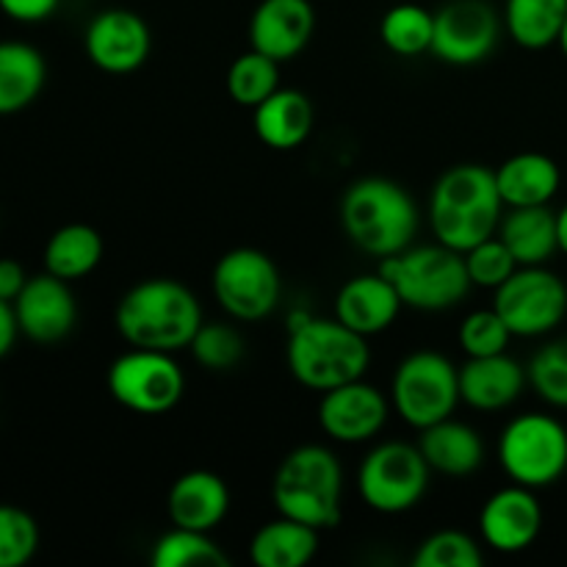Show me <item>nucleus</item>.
I'll list each match as a JSON object with an SVG mask.
<instances>
[{"instance_id": "obj_33", "label": "nucleus", "mask_w": 567, "mask_h": 567, "mask_svg": "<svg viewBox=\"0 0 567 567\" xmlns=\"http://www.w3.org/2000/svg\"><path fill=\"white\" fill-rule=\"evenodd\" d=\"M188 352L205 371H233L247 354V341L227 321H203Z\"/></svg>"}, {"instance_id": "obj_5", "label": "nucleus", "mask_w": 567, "mask_h": 567, "mask_svg": "<svg viewBox=\"0 0 567 567\" xmlns=\"http://www.w3.org/2000/svg\"><path fill=\"white\" fill-rule=\"evenodd\" d=\"M271 502L286 518L336 529L343 518V468L332 449L305 443L288 452L271 482Z\"/></svg>"}, {"instance_id": "obj_22", "label": "nucleus", "mask_w": 567, "mask_h": 567, "mask_svg": "<svg viewBox=\"0 0 567 567\" xmlns=\"http://www.w3.org/2000/svg\"><path fill=\"white\" fill-rule=\"evenodd\" d=\"M419 449L435 474L463 480L485 463V441L480 432L454 415L426 426L419 435Z\"/></svg>"}, {"instance_id": "obj_41", "label": "nucleus", "mask_w": 567, "mask_h": 567, "mask_svg": "<svg viewBox=\"0 0 567 567\" xmlns=\"http://www.w3.org/2000/svg\"><path fill=\"white\" fill-rule=\"evenodd\" d=\"M17 336H20V324H17L14 305L0 299V360L14 349Z\"/></svg>"}, {"instance_id": "obj_42", "label": "nucleus", "mask_w": 567, "mask_h": 567, "mask_svg": "<svg viewBox=\"0 0 567 567\" xmlns=\"http://www.w3.org/2000/svg\"><path fill=\"white\" fill-rule=\"evenodd\" d=\"M557 236H559V252L567 255V203L563 210H557Z\"/></svg>"}, {"instance_id": "obj_1", "label": "nucleus", "mask_w": 567, "mask_h": 567, "mask_svg": "<svg viewBox=\"0 0 567 567\" xmlns=\"http://www.w3.org/2000/svg\"><path fill=\"white\" fill-rule=\"evenodd\" d=\"M496 172L482 164L449 166L430 192V225L435 241L454 252H468L496 236L504 216Z\"/></svg>"}, {"instance_id": "obj_13", "label": "nucleus", "mask_w": 567, "mask_h": 567, "mask_svg": "<svg viewBox=\"0 0 567 567\" xmlns=\"http://www.w3.org/2000/svg\"><path fill=\"white\" fill-rule=\"evenodd\" d=\"M502 22L487 0H449L435 11L430 53L452 66L482 64L502 39Z\"/></svg>"}, {"instance_id": "obj_2", "label": "nucleus", "mask_w": 567, "mask_h": 567, "mask_svg": "<svg viewBox=\"0 0 567 567\" xmlns=\"http://www.w3.org/2000/svg\"><path fill=\"white\" fill-rule=\"evenodd\" d=\"M114 321L131 347L181 352L192 347L205 319L192 288L172 277H150L122 293Z\"/></svg>"}, {"instance_id": "obj_35", "label": "nucleus", "mask_w": 567, "mask_h": 567, "mask_svg": "<svg viewBox=\"0 0 567 567\" xmlns=\"http://www.w3.org/2000/svg\"><path fill=\"white\" fill-rule=\"evenodd\" d=\"M482 563V543L460 529L435 532L421 543L413 557L415 567H480Z\"/></svg>"}, {"instance_id": "obj_15", "label": "nucleus", "mask_w": 567, "mask_h": 567, "mask_svg": "<svg viewBox=\"0 0 567 567\" xmlns=\"http://www.w3.org/2000/svg\"><path fill=\"white\" fill-rule=\"evenodd\" d=\"M393 404L380 388L363 380L347 382L321 393L319 426L330 441L358 446L374 441L388 424Z\"/></svg>"}, {"instance_id": "obj_24", "label": "nucleus", "mask_w": 567, "mask_h": 567, "mask_svg": "<svg viewBox=\"0 0 567 567\" xmlns=\"http://www.w3.org/2000/svg\"><path fill=\"white\" fill-rule=\"evenodd\" d=\"M313 103L299 89H277L271 97L252 109L255 136L271 150H297L313 133Z\"/></svg>"}, {"instance_id": "obj_14", "label": "nucleus", "mask_w": 567, "mask_h": 567, "mask_svg": "<svg viewBox=\"0 0 567 567\" xmlns=\"http://www.w3.org/2000/svg\"><path fill=\"white\" fill-rule=\"evenodd\" d=\"M83 50L97 70L109 75H127L144 66L153 53V31L136 11L103 9L83 31Z\"/></svg>"}, {"instance_id": "obj_16", "label": "nucleus", "mask_w": 567, "mask_h": 567, "mask_svg": "<svg viewBox=\"0 0 567 567\" xmlns=\"http://www.w3.org/2000/svg\"><path fill=\"white\" fill-rule=\"evenodd\" d=\"M11 305H14L20 336L33 343L48 347V343L64 341L78 324V302L70 282L50 271L28 277L25 288Z\"/></svg>"}, {"instance_id": "obj_4", "label": "nucleus", "mask_w": 567, "mask_h": 567, "mask_svg": "<svg viewBox=\"0 0 567 567\" xmlns=\"http://www.w3.org/2000/svg\"><path fill=\"white\" fill-rule=\"evenodd\" d=\"M288 371L308 391H332L347 382L363 380L371 365L369 338L349 330L332 316H293L286 347Z\"/></svg>"}, {"instance_id": "obj_17", "label": "nucleus", "mask_w": 567, "mask_h": 567, "mask_svg": "<svg viewBox=\"0 0 567 567\" xmlns=\"http://www.w3.org/2000/svg\"><path fill=\"white\" fill-rule=\"evenodd\" d=\"M543 532V507L535 491L509 485L493 493L480 513V535L496 554H520L537 543Z\"/></svg>"}, {"instance_id": "obj_10", "label": "nucleus", "mask_w": 567, "mask_h": 567, "mask_svg": "<svg viewBox=\"0 0 567 567\" xmlns=\"http://www.w3.org/2000/svg\"><path fill=\"white\" fill-rule=\"evenodd\" d=\"M105 385L116 404L138 415H164L181 404L186 374L175 352L131 347L109 365Z\"/></svg>"}, {"instance_id": "obj_34", "label": "nucleus", "mask_w": 567, "mask_h": 567, "mask_svg": "<svg viewBox=\"0 0 567 567\" xmlns=\"http://www.w3.org/2000/svg\"><path fill=\"white\" fill-rule=\"evenodd\" d=\"M529 385L551 408L567 410V336L554 338L526 365Z\"/></svg>"}, {"instance_id": "obj_6", "label": "nucleus", "mask_w": 567, "mask_h": 567, "mask_svg": "<svg viewBox=\"0 0 567 567\" xmlns=\"http://www.w3.org/2000/svg\"><path fill=\"white\" fill-rule=\"evenodd\" d=\"M380 271L393 282L404 308L421 313H443L457 308L474 288L463 252H454L443 244H421V247L413 244L399 255L382 258Z\"/></svg>"}, {"instance_id": "obj_9", "label": "nucleus", "mask_w": 567, "mask_h": 567, "mask_svg": "<svg viewBox=\"0 0 567 567\" xmlns=\"http://www.w3.org/2000/svg\"><path fill=\"white\" fill-rule=\"evenodd\" d=\"M432 468L419 446L385 441L371 449L358 468V493L380 515L410 513L430 491Z\"/></svg>"}, {"instance_id": "obj_36", "label": "nucleus", "mask_w": 567, "mask_h": 567, "mask_svg": "<svg viewBox=\"0 0 567 567\" xmlns=\"http://www.w3.org/2000/svg\"><path fill=\"white\" fill-rule=\"evenodd\" d=\"M39 551V524L14 504H0V567H22Z\"/></svg>"}, {"instance_id": "obj_31", "label": "nucleus", "mask_w": 567, "mask_h": 567, "mask_svg": "<svg viewBox=\"0 0 567 567\" xmlns=\"http://www.w3.org/2000/svg\"><path fill=\"white\" fill-rule=\"evenodd\" d=\"M150 563L155 567H227L230 557L221 551L210 532L172 526L155 540Z\"/></svg>"}, {"instance_id": "obj_26", "label": "nucleus", "mask_w": 567, "mask_h": 567, "mask_svg": "<svg viewBox=\"0 0 567 567\" xmlns=\"http://www.w3.org/2000/svg\"><path fill=\"white\" fill-rule=\"evenodd\" d=\"M48 83V61L28 42H0V116L37 103Z\"/></svg>"}, {"instance_id": "obj_39", "label": "nucleus", "mask_w": 567, "mask_h": 567, "mask_svg": "<svg viewBox=\"0 0 567 567\" xmlns=\"http://www.w3.org/2000/svg\"><path fill=\"white\" fill-rule=\"evenodd\" d=\"M61 0H0V11L22 25H37L59 11Z\"/></svg>"}, {"instance_id": "obj_23", "label": "nucleus", "mask_w": 567, "mask_h": 567, "mask_svg": "<svg viewBox=\"0 0 567 567\" xmlns=\"http://www.w3.org/2000/svg\"><path fill=\"white\" fill-rule=\"evenodd\" d=\"M496 172V186L504 208H529V205H551L563 186V172L557 161L537 150L515 153Z\"/></svg>"}, {"instance_id": "obj_28", "label": "nucleus", "mask_w": 567, "mask_h": 567, "mask_svg": "<svg viewBox=\"0 0 567 567\" xmlns=\"http://www.w3.org/2000/svg\"><path fill=\"white\" fill-rule=\"evenodd\" d=\"M103 252V236L92 225L72 221V225L59 227L44 244V271L66 282L83 280L97 269Z\"/></svg>"}, {"instance_id": "obj_43", "label": "nucleus", "mask_w": 567, "mask_h": 567, "mask_svg": "<svg viewBox=\"0 0 567 567\" xmlns=\"http://www.w3.org/2000/svg\"><path fill=\"white\" fill-rule=\"evenodd\" d=\"M559 48H563V53H565V59H567V20H565V25H563V33H559Z\"/></svg>"}, {"instance_id": "obj_30", "label": "nucleus", "mask_w": 567, "mask_h": 567, "mask_svg": "<svg viewBox=\"0 0 567 567\" xmlns=\"http://www.w3.org/2000/svg\"><path fill=\"white\" fill-rule=\"evenodd\" d=\"M435 37V11L419 3H396L382 14L380 39L393 55L415 59L432 50Z\"/></svg>"}, {"instance_id": "obj_21", "label": "nucleus", "mask_w": 567, "mask_h": 567, "mask_svg": "<svg viewBox=\"0 0 567 567\" xmlns=\"http://www.w3.org/2000/svg\"><path fill=\"white\" fill-rule=\"evenodd\" d=\"M166 513L172 526L214 532L230 513V487L214 471H188L169 487Z\"/></svg>"}, {"instance_id": "obj_40", "label": "nucleus", "mask_w": 567, "mask_h": 567, "mask_svg": "<svg viewBox=\"0 0 567 567\" xmlns=\"http://www.w3.org/2000/svg\"><path fill=\"white\" fill-rule=\"evenodd\" d=\"M25 282L28 275L22 264H17L14 258H0V299L3 302H14L22 288H25Z\"/></svg>"}, {"instance_id": "obj_29", "label": "nucleus", "mask_w": 567, "mask_h": 567, "mask_svg": "<svg viewBox=\"0 0 567 567\" xmlns=\"http://www.w3.org/2000/svg\"><path fill=\"white\" fill-rule=\"evenodd\" d=\"M502 20L515 44L546 50L559 42L567 20V0H504Z\"/></svg>"}, {"instance_id": "obj_18", "label": "nucleus", "mask_w": 567, "mask_h": 567, "mask_svg": "<svg viewBox=\"0 0 567 567\" xmlns=\"http://www.w3.org/2000/svg\"><path fill=\"white\" fill-rule=\"evenodd\" d=\"M316 9L310 0H260L249 17V48L275 61H291L310 44Z\"/></svg>"}, {"instance_id": "obj_3", "label": "nucleus", "mask_w": 567, "mask_h": 567, "mask_svg": "<svg viewBox=\"0 0 567 567\" xmlns=\"http://www.w3.org/2000/svg\"><path fill=\"white\" fill-rule=\"evenodd\" d=\"M343 236L371 258H391L413 247L421 227L419 205L391 177H360L341 197Z\"/></svg>"}, {"instance_id": "obj_8", "label": "nucleus", "mask_w": 567, "mask_h": 567, "mask_svg": "<svg viewBox=\"0 0 567 567\" xmlns=\"http://www.w3.org/2000/svg\"><path fill=\"white\" fill-rule=\"evenodd\" d=\"M460 399V365L446 354L419 349L396 365L391 380V404L413 430H426L454 415Z\"/></svg>"}, {"instance_id": "obj_37", "label": "nucleus", "mask_w": 567, "mask_h": 567, "mask_svg": "<svg viewBox=\"0 0 567 567\" xmlns=\"http://www.w3.org/2000/svg\"><path fill=\"white\" fill-rule=\"evenodd\" d=\"M463 258L471 277V286L487 288V291H496V288L504 286V282L515 275V269H518V260L513 258L507 244L498 236H491L487 241L476 244L474 249L463 252Z\"/></svg>"}, {"instance_id": "obj_25", "label": "nucleus", "mask_w": 567, "mask_h": 567, "mask_svg": "<svg viewBox=\"0 0 567 567\" xmlns=\"http://www.w3.org/2000/svg\"><path fill=\"white\" fill-rule=\"evenodd\" d=\"M496 236L507 244L518 266H546L559 252L557 210L548 205L507 208Z\"/></svg>"}, {"instance_id": "obj_12", "label": "nucleus", "mask_w": 567, "mask_h": 567, "mask_svg": "<svg viewBox=\"0 0 567 567\" xmlns=\"http://www.w3.org/2000/svg\"><path fill=\"white\" fill-rule=\"evenodd\" d=\"M493 293V308L513 338L548 336L567 316L565 280L546 266H518L515 275Z\"/></svg>"}, {"instance_id": "obj_32", "label": "nucleus", "mask_w": 567, "mask_h": 567, "mask_svg": "<svg viewBox=\"0 0 567 567\" xmlns=\"http://www.w3.org/2000/svg\"><path fill=\"white\" fill-rule=\"evenodd\" d=\"M225 83L233 103L241 109H255L280 89V61L249 48L247 53L236 55Z\"/></svg>"}, {"instance_id": "obj_19", "label": "nucleus", "mask_w": 567, "mask_h": 567, "mask_svg": "<svg viewBox=\"0 0 567 567\" xmlns=\"http://www.w3.org/2000/svg\"><path fill=\"white\" fill-rule=\"evenodd\" d=\"M402 308V297L380 269L352 277L336 293V319L365 338L391 330Z\"/></svg>"}, {"instance_id": "obj_11", "label": "nucleus", "mask_w": 567, "mask_h": 567, "mask_svg": "<svg viewBox=\"0 0 567 567\" xmlns=\"http://www.w3.org/2000/svg\"><path fill=\"white\" fill-rule=\"evenodd\" d=\"M219 308L233 321H264L280 308L282 277L275 260L255 247H236L221 255L210 275Z\"/></svg>"}, {"instance_id": "obj_27", "label": "nucleus", "mask_w": 567, "mask_h": 567, "mask_svg": "<svg viewBox=\"0 0 567 567\" xmlns=\"http://www.w3.org/2000/svg\"><path fill=\"white\" fill-rule=\"evenodd\" d=\"M319 551V529L299 520L280 518L260 526L249 540V559L258 567H302Z\"/></svg>"}, {"instance_id": "obj_20", "label": "nucleus", "mask_w": 567, "mask_h": 567, "mask_svg": "<svg viewBox=\"0 0 567 567\" xmlns=\"http://www.w3.org/2000/svg\"><path fill=\"white\" fill-rule=\"evenodd\" d=\"M526 385H529L526 365L509 358L507 352L468 358L460 365V399L471 410L498 413V410L513 408Z\"/></svg>"}, {"instance_id": "obj_7", "label": "nucleus", "mask_w": 567, "mask_h": 567, "mask_svg": "<svg viewBox=\"0 0 567 567\" xmlns=\"http://www.w3.org/2000/svg\"><path fill=\"white\" fill-rule=\"evenodd\" d=\"M496 457L515 485L551 487L567 471V426L548 413L515 415L498 435Z\"/></svg>"}, {"instance_id": "obj_38", "label": "nucleus", "mask_w": 567, "mask_h": 567, "mask_svg": "<svg viewBox=\"0 0 567 567\" xmlns=\"http://www.w3.org/2000/svg\"><path fill=\"white\" fill-rule=\"evenodd\" d=\"M457 341L468 358H487V354L507 352L513 332L504 324L502 316L496 313V308L474 310L460 324Z\"/></svg>"}]
</instances>
